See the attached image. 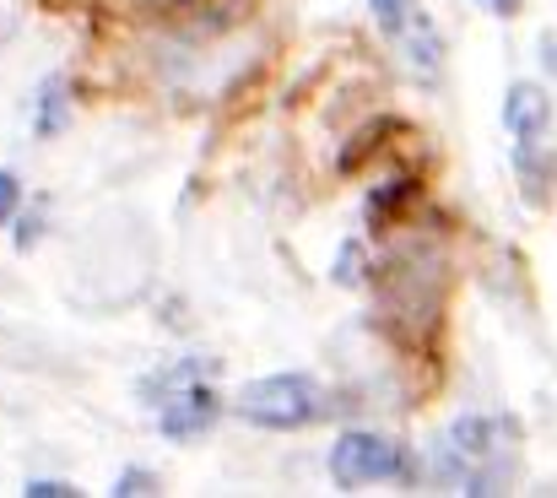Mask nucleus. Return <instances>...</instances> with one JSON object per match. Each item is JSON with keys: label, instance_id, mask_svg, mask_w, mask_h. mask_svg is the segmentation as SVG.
Segmentation results:
<instances>
[{"label": "nucleus", "instance_id": "1", "mask_svg": "<svg viewBox=\"0 0 557 498\" xmlns=\"http://www.w3.org/2000/svg\"><path fill=\"white\" fill-rule=\"evenodd\" d=\"M509 445H515V423H504V417H460L428 450V472L449 494H498V483L509 477Z\"/></svg>", "mask_w": 557, "mask_h": 498}, {"label": "nucleus", "instance_id": "2", "mask_svg": "<svg viewBox=\"0 0 557 498\" xmlns=\"http://www.w3.org/2000/svg\"><path fill=\"white\" fill-rule=\"evenodd\" d=\"M141 396H147V406H158V428L169 439L206 434L216 423V412H222V401L211 390V363H200V357H185V363L141 379Z\"/></svg>", "mask_w": 557, "mask_h": 498}, {"label": "nucleus", "instance_id": "3", "mask_svg": "<svg viewBox=\"0 0 557 498\" xmlns=\"http://www.w3.org/2000/svg\"><path fill=\"white\" fill-rule=\"evenodd\" d=\"M238 417L255 428H276V434L309 428L325 417V390L309 374H271L238 390Z\"/></svg>", "mask_w": 557, "mask_h": 498}, {"label": "nucleus", "instance_id": "4", "mask_svg": "<svg viewBox=\"0 0 557 498\" xmlns=\"http://www.w3.org/2000/svg\"><path fill=\"white\" fill-rule=\"evenodd\" d=\"M406 472V450L384 434H342L331 450V477L342 488H369V483H389Z\"/></svg>", "mask_w": 557, "mask_h": 498}, {"label": "nucleus", "instance_id": "5", "mask_svg": "<svg viewBox=\"0 0 557 498\" xmlns=\"http://www.w3.org/2000/svg\"><path fill=\"white\" fill-rule=\"evenodd\" d=\"M504 125H509L515 147H542V136L553 125V98L536 82H515L504 98Z\"/></svg>", "mask_w": 557, "mask_h": 498}, {"label": "nucleus", "instance_id": "6", "mask_svg": "<svg viewBox=\"0 0 557 498\" xmlns=\"http://www.w3.org/2000/svg\"><path fill=\"white\" fill-rule=\"evenodd\" d=\"M395 33L406 38L411 65H417L422 76H428V71H438V33H433V22H428V16H411V11H406V16L395 22Z\"/></svg>", "mask_w": 557, "mask_h": 498}, {"label": "nucleus", "instance_id": "7", "mask_svg": "<svg viewBox=\"0 0 557 498\" xmlns=\"http://www.w3.org/2000/svg\"><path fill=\"white\" fill-rule=\"evenodd\" d=\"M60 120H65V114H60V82H49V87H44V104H38V131L54 136Z\"/></svg>", "mask_w": 557, "mask_h": 498}, {"label": "nucleus", "instance_id": "8", "mask_svg": "<svg viewBox=\"0 0 557 498\" xmlns=\"http://www.w3.org/2000/svg\"><path fill=\"white\" fill-rule=\"evenodd\" d=\"M16 206H22V184H16V173H0V222H11Z\"/></svg>", "mask_w": 557, "mask_h": 498}, {"label": "nucleus", "instance_id": "9", "mask_svg": "<svg viewBox=\"0 0 557 498\" xmlns=\"http://www.w3.org/2000/svg\"><path fill=\"white\" fill-rule=\"evenodd\" d=\"M369 5H373V16H379L384 27H395V22L406 16V0H369Z\"/></svg>", "mask_w": 557, "mask_h": 498}, {"label": "nucleus", "instance_id": "10", "mask_svg": "<svg viewBox=\"0 0 557 498\" xmlns=\"http://www.w3.org/2000/svg\"><path fill=\"white\" fill-rule=\"evenodd\" d=\"M114 494H152V477H147V472H125Z\"/></svg>", "mask_w": 557, "mask_h": 498}, {"label": "nucleus", "instance_id": "11", "mask_svg": "<svg viewBox=\"0 0 557 498\" xmlns=\"http://www.w3.org/2000/svg\"><path fill=\"white\" fill-rule=\"evenodd\" d=\"M482 5H487L493 16H515V5H520V0H482Z\"/></svg>", "mask_w": 557, "mask_h": 498}]
</instances>
